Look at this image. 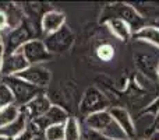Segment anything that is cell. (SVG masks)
<instances>
[{
    "mask_svg": "<svg viewBox=\"0 0 159 140\" xmlns=\"http://www.w3.org/2000/svg\"><path fill=\"white\" fill-rule=\"evenodd\" d=\"M42 34L41 25L36 22L31 21L30 18H24L20 25L16 28L10 30L3 38V46H4L6 53H14L22 48L27 42L32 41V39H39V35Z\"/></svg>",
    "mask_w": 159,
    "mask_h": 140,
    "instance_id": "cell-1",
    "label": "cell"
},
{
    "mask_svg": "<svg viewBox=\"0 0 159 140\" xmlns=\"http://www.w3.org/2000/svg\"><path fill=\"white\" fill-rule=\"evenodd\" d=\"M82 128H87L89 130L99 133L109 139H117V140H126V133L121 130V128L116 123L113 116L110 115L109 109L101 111V112L92 113L89 116H85L82 122Z\"/></svg>",
    "mask_w": 159,
    "mask_h": 140,
    "instance_id": "cell-2",
    "label": "cell"
},
{
    "mask_svg": "<svg viewBox=\"0 0 159 140\" xmlns=\"http://www.w3.org/2000/svg\"><path fill=\"white\" fill-rule=\"evenodd\" d=\"M110 18H120L129 25V28L131 30L133 35L135 32L145 27V18L138 13L134 8V6L129 4V3H116V4L107 6L103 11V18L102 21H107Z\"/></svg>",
    "mask_w": 159,
    "mask_h": 140,
    "instance_id": "cell-3",
    "label": "cell"
},
{
    "mask_svg": "<svg viewBox=\"0 0 159 140\" xmlns=\"http://www.w3.org/2000/svg\"><path fill=\"white\" fill-rule=\"evenodd\" d=\"M2 81L8 87V90L11 91L14 97V104L17 107H25L28 102H31L35 97L46 94V90L38 88L35 85L27 83L25 80L20 79L17 76H11V77H3Z\"/></svg>",
    "mask_w": 159,
    "mask_h": 140,
    "instance_id": "cell-4",
    "label": "cell"
},
{
    "mask_svg": "<svg viewBox=\"0 0 159 140\" xmlns=\"http://www.w3.org/2000/svg\"><path fill=\"white\" fill-rule=\"evenodd\" d=\"M42 41H43L45 46L49 51L50 55H53V53H66L71 49L73 44H74V34L69 28V25H64L63 28H60L56 32L45 35V38Z\"/></svg>",
    "mask_w": 159,
    "mask_h": 140,
    "instance_id": "cell-5",
    "label": "cell"
},
{
    "mask_svg": "<svg viewBox=\"0 0 159 140\" xmlns=\"http://www.w3.org/2000/svg\"><path fill=\"white\" fill-rule=\"evenodd\" d=\"M107 107L109 101L103 95V93L95 87H88L80 102V113L85 118L101 111H107Z\"/></svg>",
    "mask_w": 159,
    "mask_h": 140,
    "instance_id": "cell-6",
    "label": "cell"
},
{
    "mask_svg": "<svg viewBox=\"0 0 159 140\" xmlns=\"http://www.w3.org/2000/svg\"><path fill=\"white\" fill-rule=\"evenodd\" d=\"M20 52L22 53V56L28 62V65H41L52 58V55L46 49V46H45L43 41L41 38L32 39V41L27 42L25 45H22Z\"/></svg>",
    "mask_w": 159,
    "mask_h": 140,
    "instance_id": "cell-7",
    "label": "cell"
},
{
    "mask_svg": "<svg viewBox=\"0 0 159 140\" xmlns=\"http://www.w3.org/2000/svg\"><path fill=\"white\" fill-rule=\"evenodd\" d=\"M17 77L25 80L27 83H30V84L35 85L38 88L46 90L48 84L50 83V79H52V74L42 65H30L25 70H22L20 74H17Z\"/></svg>",
    "mask_w": 159,
    "mask_h": 140,
    "instance_id": "cell-8",
    "label": "cell"
},
{
    "mask_svg": "<svg viewBox=\"0 0 159 140\" xmlns=\"http://www.w3.org/2000/svg\"><path fill=\"white\" fill-rule=\"evenodd\" d=\"M30 66L28 62L25 60V58L22 56V53L20 51L14 53H6L4 59H3L2 70H0V76L3 77H11L20 74L22 70H25Z\"/></svg>",
    "mask_w": 159,
    "mask_h": 140,
    "instance_id": "cell-9",
    "label": "cell"
},
{
    "mask_svg": "<svg viewBox=\"0 0 159 140\" xmlns=\"http://www.w3.org/2000/svg\"><path fill=\"white\" fill-rule=\"evenodd\" d=\"M69 118H70V115L64 108L59 107V105H52L50 109L43 116H41L39 119L32 121V122H35L36 126L43 132L46 128L53 126V125H64Z\"/></svg>",
    "mask_w": 159,
    "mask_h": 140,
    "instance_id": "cell-10",
    "label": "cell"
},
{
    "mask_svg": "<svg viewBox=\"0 0 159 140\" xmlns=\"http://www.w3.org/2000/svg\"><path fill=\"white\" fill-rule=\"evenodd\" d=\"M109 112L113 116V119L116 121V123L126 133L127 139L134 140L135 135H137V130H135V125L133 122V118L129 113V111L121 107H112V108H109Z\"/></svg>",
    "mask_w": 159,
    "mask_h": 140,
    "instance_id": "cell-11",
    "label": "cell"
},
{
    "mask_svg": "<svg viewBox=\"0 0 159 140\" xmlns=\"http://www.w3.org/2000/svg\"><path fill=\"white\" fill-rule=\"evenodd\" d=\"M66 25V16L59 10H48L41 18V31L43 35H49Z\"/></svg>",
    "mask_w": 159,
    "mask_h": 140,
    "instance_id": "cell-12",
    "label": "cell"
},
{
    "mask_svg": "<svg viewBox=\"0 0 159 140\" xmlns=\"http://www.w3.org/2000/svg\"><path fill=\"white\" fill-rule=\"evenodd\" d=\"M52 105L53 104L46 97V94H42V95L35 97L32 101L28 102V104L22 108H24V111L27 112L30 121H36V119H39L41 116H43L45 113L50 109Z\"/></svg>",
    "mask_w": 159,
    "mask_h": 140,
    "instance_id": "cell-13",
    "label": "cell"
},
{
    "mask_svg": "<svg viewBox=\"0 0 159 140\" xmlns=\"http://www.w3.org/2000/svg\"><path fill=\"white\" fill-rule=\"evenodd\" d=\"M28 123H30V118H28L27 112L24 111V108L21 107V112H20L18 118H17L13 123L8 125V126L0 129V136L8 138V139H14V138H17L20 133L24 132L25 128L28 126Z\"/></svg>",
    "mask_w": 159,
    "mask_h": 140,
    "instance_id": "cell-14",
    "label": "cell"
},
{
    "mask_svg": "<svg viewBox=\"0 0 159 140\" xmlns=\"http://www.w3.org/2000/svg\"><path fill=\"white\" fill-rule=\"evenodd\" d=\"M105 24L109 27L110 32L117 39H120V41H129V39L131 38V35H133L131 30H130L129 25H127L123 20L110 18V20H107V21H105Z\"/></svg>",
    "mask_w": 159,
    "mask_h": 140,
    "instance_id": "cell-15",
    "label": "cell"
},
{
    "mask_svg": "<svg viewBox=\"0 0 159 140\" xmlns=\"http://www.w3.org/2000/svg\"><path fill=\"white\" fill-rule=\"evenodd\" d=\"M133 36H134L135 39H138V41L148 42V44H152L157 48H159V28L158 27L145 25V27L141 28L138 32H135Z\"/></svg>",
    "mask_w": 159,
    "mask_h": 140,
    "instance_id": "cell-16",
    "label": "cell"
},
{
    "mask_svg": "<svg viewBox=\"0 0 159 140\" xmlns=\"http://www.w3.org/2000/svg\"><path fill=\"white\" fill-rule=\"evenodd\" d=\"M64 140H82V125L74 116H70L64 123Z\"/></svg>",
    "mask_w": 159,
    "mask_h": 140,
    "instance_id": "cell-17",
    "label": "cell"
},
{
    "mask_svg": "<svg viewBox=\"0 0 159 140\" xmlns=\"http://www.w3.org/2000/svg\"><path fill=\"white\" fill-rule=\"evenodd\" d=\"M20 112H21V108L17 107L16 104L10 105V107H6L4 109L0 111V129L8 126L10 123H13L17 118H18Z\"/></svg>",
    "mask_w": 159,
    "mask_h": 140,
    "instance_id": "cell-18",
    "label": "cell"
},
{
    "mask_svg": "<svg viewBox=\"0 0 159 140\" xmlns=\"http://www.w3.org/2000/svg\"><path fill=\"white\" fill-rule=\"evenodd\" d=\"M41 136H43V132L36 126L35 122L30 121V123H28V126L25 128L24 132L20 133L17 138H14L11 140H36L38 138H41Z\"/></svg>",
    "mask_w": 159,
    "mask_h": 140,
    "instance_id": "cell-19",
    "label": "cell"
},
{
    "mask_svg": "<svg viewBox=\"0 0 159 140\" xmlns=\"http://www.w3.org/2000/svg\"><path fill=\"white\" fill-rule=\"evenodd\" d=\"M43 140H64V125H53L43 130Z\"/></svg>",
    "mask_w": 159,
    "mask_h": 140,
    "instance_id": "cell-20",
    "label": "cell"
},
{
    "mask_svg": "<svg viewBox=\"0 0 159 140\" xmlns=\"http://www.w3.org/2000/svg\"><path fill=\"white\" fill-rule=\"evenodd\" d=\"M14 104V97L4 83H0V111Z\"/></svg>",
    "mask_w": 159,
    "mask_h": 140,
    "instance_id": "cell-21",
    "label": "cell"
},
{
    "mask_svg": "<svg viewBox=\"0 0 159 140\" xmlns=\"http://www.w3.org/2000/svg\"><path fill=\"white\" fill-rule=\"evenodd\" d=\"M96 55H98V58L101 59V60L109 62V60H112V58L115 56V48L109 44H102L101 46H98V49H96Z\"/></svg>",
    "mask_w": 159,
    "mask_h": 140,
    "instance_id": "cell-22",
    "label": "cell"
},
{
    "mask_svg": "<svg viewBox=\"0 0 159 140\" xmlns=\"http://www.w3.org/2000/svg\"><path fill=\"white\" fill-rule=\"evenodd\" d=\"M82 139L84 140H117V139L105 138V136L99 135V133L93 132V130L87 129V128H82ZM126 140H130V139H126Z\"/></svg>",
    "mask_w": 159,
    "mask_h": 140,
    "instance_id": "cell-23",
    "label": "cell"
},
{
    "mask_svg": "<svg viewBox=\"0 0 159 140\" xmlns=\"http://www.w3.org/2000/svg\"><path fill=\"white\" fill-rule=\"evenodd\" d=\"M10 28V24H8V18L3 11H0V32L2 31H6Z\"/></svg>",
    "mask_w": 159,
    "mask_h": 140,
    "instance_id": "cell-24",
    "label": "cell"
},
{
    "mask_svg": "<svg viewBox=\"0 0 159 140\" xmlns=\"http://www.w3.org/2000/svg\"><path fill=\"white\" fill-rule=\"evenodd\" d=\"M4 46H0V70H2V65H3V59H4Z\"/></svg>",
    "mask_w": 159,
    "mask_h": 140,
    "instance_id": "cell-25",
    "label": "cell"
},
{
    "mask_svg": "<svg viewBox=\"0 0 159 140\" xmlns=\"http://www.w3.org/2000/svg\"><path fill=\"white\" fill-rule=\"evenodd\" d=\"M148 140H159V130H155V132L148 138Z\"/></svg>",
    "mask_w": 159,
    "mask_h": 140,
    "instance_id": "cell-26",
    "label": "cell"
},
{
    "mask_svg": "<svg viewBox=\"0 0 159 140\" xmlns=\"http://www.w3.org/2000/svg\"><path fill=\"white\" fill-rule=\"evenodd\" d=\"M0 46H3V35L0 34Z\"/></svg>",
    "mask_w": 159,
    "mask_h": 140,
    "instance_id": "cell-27",
    "label": "cell"
},
{
    "mask_svg": "<svg viewBox=\"0 0 159 140\" xmlns=\"http://www.w3.org/2000/svg\"><path fill=\"white\" fill-rule=\"evenodd\" d=\"M0 140H11V139H8V138H3V136H0Z\"/></svg>",
    "mask_w": 159,
    "mask_h": 140,
    "instance_id": "cell-28",
    "label": "cell"
},
{
    "mask_svg": "<svg viewBox=\"0 0 159 140\" xmlns=\"http://www.w3.org/2000/svg\"><path fill=\"white\" fill-rule=\"evenodd\" d=\"M159 121V109H158V112H157V122Z\"/></svg>",
    "mask_w": 159,
    "mask_h": 140,
    "instance_id": "cell-29",
    "label": "cell"
},
{
    "mask_svg": "<svg viewBox=\"0 0 159 140\" xmlns=\"http://www.w3.org/2000/svg\"><path fill=\"white\" fill-rule=\"evenodd\" d=\"M157 73H158V77H159V63H158V67H157Z\"/></svg>",
    "mask_w": 159,
    "mask_h": 140,
    "instance_id": "cell-30",
    "label": "cell"
},
{
    "mask_svg": "<svg viewBox=\"0 0 159 140\" xmlns=\"http://www.w3.org/2000/svg\"><path fill=\"white\" fill-rule=\"evenodd\" d=\"M157 130H159V121L157 122Z\"/></svg>",
    "mask_w": 159,
    "mask_h": 140,
    "instance_id": "cell-31",
    "label": "cell"
},
{
    "mask_svg": "<svg viewBox=\"0 0 159 140\" xmlns=\"http://www.w3.org/2000/svg\"><path fill=\"white\" fill-rule=\"evenodd\" d=\"M137 140H148V139H137Z\"/></svg>",
    "mask_w": 159,
    "mask_h": 140,
    "instance_id": "cell-32",
    "label": "cell"
},
{
    "mask_svg": "<svg viewBox=\"0 0 159 140\" xmlns=\"http://www.w3.org/2000/svg\"><path fill=\"white\" fill-rule=\"evenodd\" d=\"M82 140H84V139H82Z\"/></svg>",
    "mask_w": 159,
    "mask_h": 140,
    "instance_id": "cell-33",
    "label": "cell"
}]
</instances>
